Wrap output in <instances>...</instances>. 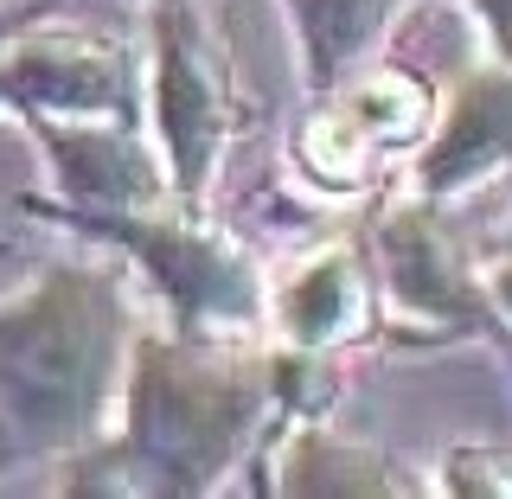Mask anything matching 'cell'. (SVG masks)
Here are the masks:
<instances>
[{"mask_svg": "<svg viewBox=\"0 0 512 499\" xmlns=\"http://www.w3.org/2000/svg\"><path fill=\"white\" fill-rule=\"evenodd\" d=\"M20 128L39 141L45 167H52V205H64V212H148V205L173 199L160 148L148 141V122L20 116Z\"/></svg>", "mask_w": 512, "mask_h": 499, "instance_id": "8", "label": "cell"}, {"mask_svg": "<svg viewBox=\"0 0 512 499\" xmlns=\"http://www.w3.org/2000/svg\"><path fill=\"white\" fill-rule=\"evenodd\" d=\"M20 212H39V218L64 224V231L103 244L122 263H135L173 320L167 333L199 340V333H250L263 320V295H269L263 256L224 218L199 212L186 199L148 205V212H64V205L26 192Z\"/></svg>", "mask_w": 512, "mask_h": 499, "instance_id": "3", "label": "cell"}, {"mask_svg": "<svg viewBox=\"0 0 512 499\" xmlns=\"http://www.w3.org/2000/svg\"><path fill=\"white\" fill-rule=\"evenodd\" d=\"M263 314H276L282 346H308V352L378 340L384 314H378V276L365 237H327L308 256H295V269L263 295Z\"/></svg>", "mask_w": 512, "mask_h": 499, "instance_id": "9", "label": "cell"}, {"mask_svg": "<svg viewBox=\"0 0 512 499\" xmlns=\"http://www.w3.org/2000/svg\"><path fill=\"white\" fill-rule=\"evenodd\" d=\"M0 109L20 116L148 122V58L116 32L32 13L0 39Z\"/></svg>", "mask_w": 512, "mask_h": 499, "instance_id": "6", "label": "cell"}, {"mask_svg": "<svg viewBox=\"0 0 512 499\" xmlns=\"http://www.w3.org/2000/svg\"><path fill=\"white\" fill-rule=\"evenodd\" d=\"M378 301L391 308V340L404 346H448L480 340L506 352V288L500 269L480 263L468 237L448 224L436 199H384L365 224Z\"/></svg>", "mask_w": 512, "mask_h": 499, "instance_id": "4", "label": "cell"}, {"mask_svg": "<svg viewBox=\"0 0 512 499\" xmlns=\"http://www.w3.org/2000/svg\"><path fill=\"white\" fill-rule=\"evenodd\" d=\"M148 116L173 199L199 205L237 135V64L205 0H154L148 13Z\"/></svg>", "mask_w": 512, "mask_h": 499, "instance_id": "5", "label": "cell"}, {"mask_svg": "<svg viewBox=\"0 0 512 499\" xmlns=\"http://www.w3.org/2000/svg\"><path fill=\"white\" fill-rule=\"evenodd\" d=\"M32 13H45L39 0H20V7H7V13H0V39H7V32L20 26V20H32Z\"/></svg>", "mask_w": 512, "mask_h": 499, "instance_id": "15", "label": "cell"}, {"mask_svg": "<svg viewBox=\"0 0 512 499\" xmlns=\"http://www.w3.org/2000/svg\"><path fill=\"white\" fill-rule=\"evenodd\" d=\"M442 493H480V499H506L512 493V474H506V448H480V442H461L442 455Z\"/></svg>", "mask_w": 512, "mask_h": 499, "instance_id": "13", "label": "cell"}, {"mask_svg": "<svg viewBox=\"0 0 512 499\" xmlns=\"http://www.w3.org/2000/svg\"><path fill=\"white\" fill-rule=\"evenodd\" d=\"M269 429V352L244 333H141L128 340L116 416L90 448L52 461L58 493L199 499L263 455Z\"/></svg>", "mask_w": 512, "mask_h": 499, "instance_id": "1", "label": "cell"}, {"mask_svg": "<svg viewBox=\"0 0 512 499\" xmlns=\"http://www.w3.org/2000/svg\"><path fill=\"white\" fill-rule=\"evenodd\" d=\"M397 13H404V0H288L308 96L333 90L340 77L359 71V64L372 58V45L391 32Z\"/></svg>", "mask_w": 512, "mask_h": 499, "instance_id": "12", "label": "cell"}, {"mask_svg": "<svg viewBox=\"0 0 512 499\" xmlns=\"http://www.w3.org/2000/svg\"><path fill=\"white\" fill-rule=\"evenodd\" d=\"M506 154H512V71L500 58H487L461 77V90L442 103V116L429 122V135L416 141L410 192L448 205V199H461V192L500 180Z\"/></svg>", "mask_w": 512, "mask_h": 499, "instance_id": "10", "label": "cell"}, {"mask_svg": "<svg viewBox=\"0 0 512 499\" xmlns=\"http://www.w3.org/2000/svg\"><path fill=\"white\" fill-rule=\"evenodd\" d=\"M103 250V244H96ZM135 314L122 263L64 256L0 301V474L52 468L116 416Z\"/></svg>", "mask_w": 512, "mask_h": 499, "instance_id": "2", "label": "cell"}, {"mask_svg": "<svg viewBox=\"0 0 512 499\" xmlns=\"http://www.w3.org/2000/svg\"><path fill=\"white\" fill-rule=\"evenodd\" d=\"M250 468H269V474H256V487H263V493H308V499L423 493V480H416L404 461H391L384 448H365V442L333 436L327 423H295V429H282V436L269 442L263 455L250 461Z\"/></svg>", "mask_w": 512, "mask_h": 499, "instance_id": "11", "label": "cell"}, {"mask_svg": "<svg viewBox=\"0 0 512 499\" xmlns=\"http://www.w3.org/2000/svg\"><path fill=\"white\" fill-rule=\"evenodd\" d=\"M461 7H468L480 20V32H487V52L506 64V39H512V32H506V7H512V0H461Z\"/></svg>", "mask_w": 512, "mask_h": 499, "instance_id": "14", "label": "cell"}, {"mask_svg": "<svg viewBox=\"0 0 512 499\" xmlns=\"http://www.w3.org/2000/svg\"><path fill=\"white\" fill-rule=\"evenodd\" d=\"M0 250H7V237H0Z\"/></svg>", "mask_w": 512, "mask_h": 499, "instance_id": "16", "label": "cell"}, {"mask_svg": "<svg viewBox=\"0 0 512 499\" xmlns=\"http://www.w3.org/2000/svg\"><path fill=\"white\" fill-rule=\"evenodd\" d=\"M314 116L295 135V167L320 192H359L397 148H416L436 122V90L410 64H384L372 77H340L314 96Z\"/></svg>", "mask_w": 512, "mask_h": 499, "instance_id": "7", "label": "cell"}]
</instances>
